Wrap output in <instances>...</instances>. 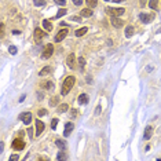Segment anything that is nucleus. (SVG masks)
I'll use <instances>...</instances> for the list:
<instances>
[{
  "label": "nucleus",
  "mask_w": 161,
  "mask_h": 161,
  "mask_svg": "<svg viewBox=\"0 0 161 161\" xmlns=\"http://www.w3.org/2000/svg\"><path fill=\"white\" fill-rule=\"evenodd\" d=\"M74 83H76V77L74 76H69L65 79V81L62 83V88H61V95H68L69 92H70V90H72V87L74 85Z\"/></svg>",
  "instance_id": "f257e3e1"
},
{
  "label": "nucleus",
  "mask_w": 161,
  "mask_h": 161,
  "mask_svg": "<svg viewBox=\"0 0 161 161\" xmlns=\"http://www.w3.org/2000/svg\"><path fill=\"white\" fill-rule=\"evenodd\" d=\"M124 8H116V7H109L108 10H106V12H108L110 17H120L124 14Z\"/></svg>",
  "instance_id": "f03ea898"
},
{
  "label": "nucleus",
  "mask_w": 161,
  "mask_h": 161,
  "mask_svg": "<svg viewBox=\"0 0 161 161\" xmlns=\"http://www.w3.org/2000/svg\"><path fill=\"white\" fill-rule=\"evenodd\" d=\"M53 53H54V45L53 44H47L44 47V50H43L41 58H43V59H48L50 56L53 55Z\"/></svg>",
  "instance_id": "7ed1b4c3"
},
{
  "label": "nucleus",
  "mask_w": 161,
  "mask_h": 161,
  "mask_svg": "<svg viewBox=\"0 0 161 161\" xmlns=\"http://www.w3.org/2000/svg\"><path fill=\"white\" fill-rule=\"evenodd\" d=\"M19 118H21V121H22L24 124L29 125L30 123H32V113H30V112L21 113V114H19Z\"/></svg>",
  "instance_id": "20e7f679"
},
{
  "label": "nucleus",
  "mask_w": 161,
  "mask_h": 161,
  "mask_svg": "<svg viewBox=\"0 0 161 161\" xmlns=\"http://www.w3.org/2000/svg\"><path fill=\"white\" fill-rule=\"evenodd\" d=\"M25 147V142L22 141V138H15L12 141V149L14 150H22Z\"/></svg>",
  "instance_id": "39448f33"
},
{
  "label": "nucleus",
  "mask_w": 161,
  "mask_h": 161,
  "mask_svg": "<svg viewBox=\"0 0 161 161\" xmlns=\"http://www.w3.org/2000/svg\"><path fill=\"white\" fill-rule=\"evenodd\" d=\"M68 33H69V30H68V28H65V29H61L59 32L56 33V36H55V41H62L65 39V37L68 36Z\"/></svg>",
  "instance_id": "423d86ee"
},
{
  "label": "nucleus",
  "mask_w": 161,
  "mask_h": 161,
  "mask_svg": "<svg viewBox=\"0 0 161 161\" xmlns=\"http://www.w3.org/2000/svg\"><path fill=\"white\" fill-rule=\"evenodd\" d=\"M45 129V124L41 120H36V135H41V132Z\"/></svg>",
  "instance_id": "0eeeda50"
},
{
  "label": "nucleus",
  "mask_w": 161,
  "mask_h": 161,
  "mask_svg": "<svg viewBox=\"0 0 161 161\" xmlns=\"http://www.w3.org/2000/svg\"><path fill=\"white\" fill-rule=\"evenodd\" d=\"M139 18H141V21L143 22V24H149V22L153 21L154 15L153 14H143V12H142L141 15H139Z\"/></svg>",
  "instance_id": "6e6552de"
},
{
  "label": "nucleus",
  "mask_w": 161,
  "mask_h": 161,
  "mask_svg": "<svg viewBox=\"0 0 161 161\" xmlns=\"http://www.w3.org/2000/svg\"><path fill=\"white\" fill-rule=\"evenodd\" d=\"M73 128H74V124H73V123H70V121H69V123H66V124H65V131H64V135H65V136L68 138L69 135L72 134Z\"/></svg>",
  "instance_id": "1a4fd4ad"
},
{
  "label": "nucleus",
  "mask_w": 161,
  "mask_h": 161,
  "mask_svg": "<svg viewBox=\"0 0 161 161\" xmlns=\"http://www.w3.org/2000/svg\"><path fill=\"white\" fill-rule=\"evenodd\" d=\"M152 135H153V127H152V125H147V127L145 128L143 139H145V141H149L150 138H152Z\"/></svg>",
  "instance_id": "9d476101"
},
{
  "label": "nucleus",
  "mask_w": 161,
  "mask_h": 161,
  "mask_svg": "<svg viewBox=\"0 0 161 161\" xmlns=\"http://www.w3.org/2000/svg\"><path fill=\"white\" fill-rule=\"evenodd\" d=\"M66 64H68V66H69V69H74V54L73 53H70L68 55V58H66Z\"/></svg>",
  "instance_id": "9b49d317"
},
{
  "label": "nucleus",
  "mask_w": 161,
  "mask_h": 161,
  "mask_svg": "<svg viewBox=\"0 0 161 161\" xmlns=\"http://www.w3.org/2000/svg\"><path fill=\"white\" fill-rule=\"evenodd\" d=\"M112 25L114 28H121L123 25H124V21L123 19H118V17H112Z\"/></svg>",
  "instance_id": "f8f14e48"
},
{
  "label": "nucleus",
  "mask_w": 161,
  "mask_h": 161,
  "mask_svg": "<svg viewBox=\"0 0 161 161\" xmlns=\"http://www.w3.org/2000/svg\"><path fill=\"white\" fill-rule=\"evenodd\" d=\"M43 37H44V32H43L40 28H36V29H35V40L39 41V40H41Z\"/></svg>",
  "instance_id": "ddd939ff"
},
{
  "label": "nucleus",
  "mask_w": 161,
  "mask_h": 161,
  "mask_svg": "<svg viewBox=\"0 0 161 161\" xmlns=\"http://www.w3.org/2000/svg\"><path fill=\"white\" fill-rule=\"evenodd\" d=\"M88 95H87V94H81L80 97L77 98V102H79V103H80V105H85V103H88Z\"/></svg>",
  "instance_id": "4468645a"
},
{
  "label": "nucleus",
  "mask_w": 161,
  "mask_h": 161,
  "mask_svg": "<svg viewBox=\"0 0 161 161\" xmlns=\"http://www.w3.org/2000/svg\"><path fill=\"white\" fill-rule=\"evenodd\" d=\"M53 72V68H51V66H45V68H43L40 70V72H39V76H47V74H50V73Z\"/></svg>",
  "instance_id": "2eb2a0df"
},
{
  "label": "nucleus",
  "mask_w": 161,
  "mask_h": 161,
  "mask_svg": "<svg viewBox=\"0 0 161 161\" xmlns=\"http://www.w3.org/2000/svg\"><path fill=\"white\" fill-rule=\"evenodd\" d=\"M87 32H88V28H87V26H83V28L77 29V30H76V37H81V36H84V35H85Z\"/></svg>",
  "instance_id": "dca6fc26"
},
{
  "label": "nucleus",
  "mask_w": 161,
  "mask_h": 161,
  "mask_svg": "<svg viewBox=\"0 0 161 161\" xmlns=\"http://www.w3.org/2000/svg\"><path fill=\"white\" fill-rule=\"evenodd\" d=\"M55 145L58 146L61 150H65V149H66V142L62 141V139H56V141H55Z\"/></svg>",
  "instance_id": "f3484780"
},
{
  "label": "nucleus",
  "mask_w": 161,
  "mask_h": 161,
  "mask_svg": "<svg viewBox=\"0 0 161 161\" xmlns=\"http://www.w3.org/2000/svg\"><path fill=\"white\" fill-rule=\"evenodd\" d=\"M134 35V26H131V25H128L127 28H125V37H131Z\"/></svg>",
  "instance_id": "a211bd4d"
},
{
  "label": "nucleus",
  "mask_w": 161,
  "mask_h": 161,
  "mask_svg": "<svg viewBox=\"0 0 161 161\" xmlns=\"http://www.w3.org/2000/svg\"><path fill=\"white\" fill-rule=\"evenodd\" d=\"M43 28L45 30H53V25H51V22L48 19H43Z\"/></svg>",
  "instance_id": "6ab92c4d"
},
{
  "label": "nucleus",
  "mask_w": 161,
  "mask_h": 161,
  "mask_svg": "<svg viewBox=\"0 0 161 161\" xmlns=\"http://www.w3.org/2000/svg\"><path fill=\"white\" fill-rule=\"evenodd\" d=\"M81 15L83 17H91L92 15V10H91V8H83V10H81Z\"/></svg>",
  "instance_id": "aec40b11"
},
{
  "label": "nucleus",
  "mask_w": 161,
  "mask_h": 161,
  "mask_svg": "<svg viewBox=\"0 0 161 161\" xmlns=\"http://www.w3.org/2000/svg\"><path fill=\"white\" fill-rule=\"evenodd\" d=\"M69 109V105L68 103H62V105H59V108H58V112L59 113H64V112H66Z\"/></svg>",
  "instance_id": "412c9836"
},
{
  "label": "nucleus",
  "mask_w": 161,
  "mask_h": 161,
  "mask_svg": "<svg viewBox=\"0 0 161 161\" xmlns=\"http://www.w3.org/2000/svg\"><path fill=\"white\" fill-rule=\"evenodd\" d=\"M41 87H43L44 90H51L53 88V81H45V83L41 84Z\"/></svg>",
  "instance_id": "4be33fe9"
},
{
  "label": "nucleus",
  "mask_w": 161,
  "mask_h": 161,
  "mask_svg": "<svg viewBox=\"0 0 161 161\" xmlns=\"http://www.w3.org/2000/svg\"><path fill=\"white\" fill-rule=\"evenodd\" d=\"M65 14H66V8H61L59 11L56 12V15H55V19H58V18H61V17H64Z\"/></svg>",
  "instance_id": "5701e85b"
},
{
  "label": "nucleus",
  "mask_w": 161,
  "mask_h": 161,
  "mask_svg": "<svg viewBox=\"0 0 161 161\" xmlns=\"http://www.w3.org/2000/svg\"><path fill=\"white\" fill-rule=\"evenodd\" d=\"M85 1H87V6H88L90 8H94L98 3V0H85Z\"/></svg>",
  "instance_id": "b1692460"
},
{
  "label": "nucleus",
  "mask_w": 161,
  "mask_h": 161,
  "mask_svg": "<svg viewBox=\"0 0 161 161\" xmlns=\"http://www.w3.org/2000/svg\"><path fill=\"white\" fill-rule=\"evenodd\" d=\"M66 158H68V156L64 152H59V153L56 154V160H66Z\"/></svg>",
  "instance_id": "393cba45"
},
{
  "label": "nucleus",
  "mask_w": 161,
  "mask_h": 161,
  "mask_svg": "<svg viewBox=\"0 0 161 161\" xmlns=\"http://www.w3.org/2000/svg\"><path fill=\"white\" fill-rule=\"evenodd\" d=\"M8 51H10V53L12 54V55H15L18 50H17V47H15V45H10V47H8Z\"/></svg>",
  "instance_id": "a878e982"
},
{
  "label": "nucleus",
  "mask_w": 161,
  "mask_h": 161,
  "mask_svg": "<svg viewBox=\"0 0 161 161\" xmlns=\"http://www.w3.org/2000/svg\"><path fill=\"white\" fill-rule=\"evenodd\" d=\"M58 99H59V97H55V98H51V101H50V106H54L58 103Z\"/></svg>",
  "instance_id": "bb28decb"
},
{
  "label": "nucleus",
  "mask_w": 161,
  "mask_h": 161,
  "mask_svg": "<svg viewBox=\"0 0 161 161\" xmlns=\"http://www.w3.org/2000/svg\"><path fill=\"white\" fill-rule=\"evenodd\" d=\"M33 4H35V6H44L45 1L44 0H33Z\"/></svg>",
  "instance_id": "cd10ccee"
},
{
  "label": "nucleus",
  "mask_w": 161,
  "mask_h": 161,
  "mask_svg": "<svg viewBox=\"0 0 161 161\" xmlns=\"http://www.w3.org/2000/svg\"><path fill=\"white\" fill-rule=\"evenodd\" d=\"M149 6H150V8H157V0H150Z\"/></svg>",
  "instance_id": "c85d7f7f"
},
{
  "label": "nucleus",
  "mask_w": 161,
  "mask_h": 161,
  "mask_svg": "<svg viewBox=\"0 0 161 161\" xmlns=\"http://www.w3.org/2000/svg\"><path fill=\"white\" fill-rule=\"evenodd\" d=\"M56 125H58V118H54V120L51 121V128L56 129Z\"/></svg>",
  "instance_id": "c756f323"
},
{
  "label": "nucleus",
  "mask_w": 161,
  "mask_h": 161,
  "mask_svg": "<svg viewBox=\"0 0 161 161\" xmlns=\"http://www.w3.org/2000/svg\"><path fill=\"white\" fill-rule=\"evenodd\" d=\"M54 3H56L58 6H66V0H54Z\"/></svg>",
  "instance_id": "7c9ffc66"
},
{
  "label": "nucleus",
  "mask_w": 161,
  "mask_h": 161,
  "mask_svg": "<svg viewBox=\"0 0 161 161\" xmlns=\"http://www.w3.org/2000/svg\"><path fill=\"white\" fill-rule=\"evenodd\" d=\"M79 64H80V68H81V69L84 68V65H85V59L83 58V56H81V58H79Z\"/></svg>",
  "instance_id": "2f4dec72"
},
{
  "label": "nucleus",
  "mask_w": 161,
  "mask_h": 161,
  "mask_svg": "<svg viewBox=\"0 0 161 161\" xmlns=\"http://www.w3.org/2000/svg\"><path fill=\"white\" fill-rule=\"evenodd\" d=\"M45 114H47V110H45V109H40V110H39V116H45Z\"/></svg>",
  "instance_id": "473e14b6"
},
{
  "label": "nucleus",
  "mask_w": 161,
  "mask_h": 161,
  "mask_svg": "<svg viewBox=\"0 0 161 161\" xmlns=\"http://www.w3.org/2000/svg\"><path fill=\"white\" fill-rule=\"evenodd\" d=\"M73 4H76V6H81L83 4V0H72Z\"/></svg>",
  "instance_id": "72a5a7b5"
},
{
  "label": "nucleus",
  "mask_w": 161,
  "mask_h": 161,
  "mask_svg": "<svg viewBox=\"0 0 161 161\" xmlns=\"http://www.w3.org/2000/svg\"><path fill=\"white\" fill-rule=\"evenodd\" d=\"M28 135H29V138H30V139L33 138V131H32V128H28Z\"/></svg>",
  "instance_id": "f704fd0d"
},
{
  "label": "nucleus",
  "mask_w": 161,
  "mask_h": 161,
  "mask_svg": "<svg viewBox=\"0 0 161 161\" xmlns=\"http://www.w3.org/2000/svg\"><path fill=\"white\" fill-rule=\"evenodd\" d=\"M70 19H72V21H76V22H80L81 18H80V17H72Z\"/></svg>",
  "instance_id": "c9c22d12"
},
{
  "label": "nucleus",
  "mask_w": 161,
  "mask_h": 161,
  "mask_svg": "<svg viewBox=\"0 0 161 161\" xmlns=\"http://www.w3.org/2000/svg\"><path fill=\"white\" fill-rule=\"evenodd\" d=\"M0 35H1V36L4 35V25H3V24L0 25Z\"/></svg>",
  "instance_id": "e433bc0d"
},
{
  "label": "nucleus",
  "mask_w": 161,
  "mask_h": 161,
  "mask_svg": "<svg viewBox=\"0 0 161 161\" xmlns=\"http://www.w3.org/2000/svg\"><path fill=\"white\" fill-rule=\"evenodd\" d=\"M10 160H19V157H18L17 154H14V156H11V157H10Z\"/></svg>",
  "instance_id": "4c0bfd02"
},
{
  "label": "nucleus",
  "mask_w": 161,
  "mask_h": 161,
  "mask_svg": "<svg viewBox=\"0 0 161 161\" xmlns=\"http://www.w3.org/2000/svg\"><path fill=\"white\" fill-rule=\"evenodd\" d=\"M12 33H14V35H19V30H17V29H15V30H14V32H12Z\"/></svg>",
  "instance_id": "58836bf2"
},
{
  "label": "nucleus",
  "mask_w": 161,
  "mask_h": 161,
  "mask_svg": "<svg viewBox=\"0 0 161 161\" xmlns=\"http://www.w3.org/2000/svg\"><path fill=\"white\" fill-rule=\"evenodd\" d=\"M24 99H25V95H22V97L19 98V102H24Z\"/></svg>",
  "instance_id": "ea45409f"
},
{
  "label": "nucleus",
  "mask_w": 161,
  "mask_h": 161,
  "mask_svg": "<svg viewBox=\"0 0 161 161\" xmlns=\"http://www.w3.org/2000/svg\"><path fill=\"white\" fill-rule=\"evenodd\" d=\"M114 3H120V1H124V0H113Z\"/></svg>",
  "instance_id": "a19ab883"
},
{
  "label": "nucleus",
  "mask_w": 161,
  "mask_h": 161,
  "mask_svg": "<svg viewBox=\"0 0 161 161\" xmlns=\"http://www.w3.org/2000/svg\"><path fill=\"white\" fill-rule=\"evenodd\" d=\"M105 1H109V0H105Z\"/></svg>",
  "instance_id": "79ce46f5"
}]
</instances>
